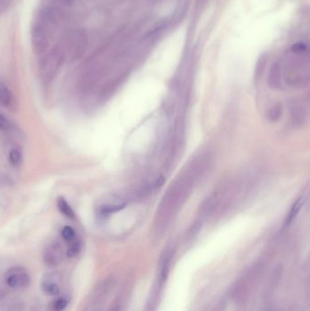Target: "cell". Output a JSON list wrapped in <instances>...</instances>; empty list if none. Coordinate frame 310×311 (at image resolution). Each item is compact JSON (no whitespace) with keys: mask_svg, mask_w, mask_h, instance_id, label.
<instances>
[{"mask_svg":"<svg viewBox=\"0 0 310 311\" xmlns=\"http://www.w3.org/2000/svg\"><path fill=\"white\" fill-rule=\"evenodd\" d=\"M171 260H172V252L170 250H166L161 259L160 271H159V276H158L157 283V285L159 286V288L161 289H163V287L166 284L167 278L169 275Z\"/></svg>","mask_w":310,"mask_h":311,"instance_id":"obj_4","label":"cell"},{"mask_svg":"<svg viewBox=\"0 0 310 311\" xmlns=\"http://www.w3.org/2000/svg\"><path fill=\"white\" fill-rule=\"evenodd\" d=\"M41 290L49 297H56L60 294L61 289L59 284L52 279L46 278L41 282Z\"/></svg>","mask_w":310,"mask_h":311,"instance_id":"obj_5","label":"cell"},{"mask_svg":"<svg viewBox=\"0 0 310 311\" xmlns=\"http://www.w3.org/2000/svg\"><path fill=\"white\" fill-rule=\"evenodd\" d=\"M57 206H58V210L61 211L62 214H64L70 219H75L74 211L72 210L68 202L66 201L64 197H60L57 198Z\"/></svg>","mask_w":310,"mask_h":311,"instance_id":"obj_9","label":"cell"},{"mask_svg":"<svg viewBox=\"0 0 310 311\" xmlns=\"http://www.w3.org/2000/svg\"><path fill=\"white\" fill-rule=\"evenodd\" d=\"M161 288H159V286L157 285L154 288L152 292L149 296L148 302L146 304L144 311H157V306H158V299L160 296V291Z\"/></svg>","mask_w":310,"mask_h":311,"instance_id":"obj_6","label":"cell"},{"mask_svg":"<svg viewBox=\"0 0 310 311\" xmlns=\"http://www.w3.org/2000/svg\"><path fill=\"white\" fill-rule=\"evenodd\" d=\"M227 305H228V299L226 297H224L219 299V302L216 304V306L212 308L211 311H226Z\"/></svg>","mask_w":310,"mask_h":311,"instance_id":"obj_13","label":"cell"},{"mask_svg":"<svg viewBox=\"0 0 310 311\" xmlns=\"http://www.w3.org/2000/svg\"><path fill=\"white\" fill-rule=\"evenodd\" d=\"M280 115H281V107L280 106H275L271 109L269 111V119L270 120H277L280 119Z\"/></svg>","mask_w":310,"mask_h":311,"instance_id":"obj_15","label":"cell"},{"mask_svg":"<svg viewBox=\"0 0 310 311\" xmlns=\"http://www.w3.org/2000/svg\"><path fill=\"white\" fill-rule=\"evenodd\" d=\"M6 283L11 289H24L30 285L31 279L26 272L18 270L7 277Z\"/></svg>","mask_w":310,"mask_h":311,"instance_id":"obj_2","label":"cell"},{"mask_svg":"<svg viewBox=\"0 0 310 311\" xmlns=\"http://www.w3.org/2000/svg\"><path fill=\"white\" fill-rule=\"evenodd\" d=\"M306 200V197H299L297 201L295 202V204L293 205L292 209H291L290 212L288 213L287 219H286V222H285V225H286V226L290 225V224L292 223L293 221H294V219L297 218V214L299 213V211L301 210L302 206H304V204H305Z\"/></svg>","mask_w":310,"mask_h":311,"instance_id":"obj_7","label":"cell"},{"mask_svg":"<svg viewBox=\"0 0 310 311\" xmlns=\"http://www.w3.org/2000/svg\"><path fill=\"white\" fill-rule=\"evenodd\" d=\"M12 101V94L7 85L0 81V105L9 106Z\"/></svg>","mask_w":310,"mask_h":311,"instance_id":"obj_8","label":"cell"},{"mask_svg":"<svg viewBox=\"0 0 310 311\" xmlns=\"http://www.w3.org/2000/svg\"><path fill=\"white\" fill-rule=\"evenodd\" d=\"M9 128H10V124H9V120L5 116L0 114V130L8 131Z\"/></svg>","mask_w":310,"mask_h":311,"instance_id":"obj_16","label":"cell"},{"mask_svg":"<svg viewBox=\"0 0 310 311\" xmlns=\"http://www.w3.org/2000/svg\"><path fill=\"white\" fill-rule=\"evenodd\" d=\"M64 259V252L61 246L52 244L47 248L44 252V262L48 266L55 267L61 263Z\"/></svg>","mask_w":310,"mask_h":311,"instance_id":"obj_3","label":"cell"},{"mask_svg":"<svg viewBox=\"0 0 310 311\" xmlns=\"http://www.w3.org/2000/svg\"><path fill=\"white\" fill-rule=\"evenodd\" d=\"M67 305H68V300L66 298H58L54 304V309H55V311L65 310L67 307Z\"/></svg>","mask_w":310,"mask_h":311,"instance_id":"obj_14","label":"cell"},{"mask_svg":"<svg viewBox=\"0 0 310 311\" xmlns=\"http://www.w3.org/2000/svg\"><path fill=\"white\" fill-rule=\"evenodd\" d=\"M62 237L64 238V240L70 242V243L71 241L74 240L76 238V232L74 229L70 226L64 227V228L62 229Z\"/></svg>","mask_w":310,"mask_h":311,"instance_id":"obj_12","label":"cell"},{"mask_svg":"<svg viewBox=\"0 0 310 311\" xmlns=\"http://www.w3.org/2000/svg\"><path fill=\"white\" fill-rule=\"evenodd\" d=\"M80 250H81L80 242L77 239H74V240L70 242V247H68L67 251H66V256L68 258H75L79 254Z\"/></svg>","mask_w":310,"mask_h":311,"instance_id":"obj_10","label":"cell"},{"mask_svg":"<svg viewBox=\"0 0 310 311\" xmlns=\"http://www.w3.org/2000/svg\"><path fill=\"white\" fill-rule=\"evenodd\" d=\"M9 158L11 165H13L15 167L18 166L21 162V153L18 149H11L9 152Z\"/></svg>","mask_w":310,"mask_h":311,"instance_id":"obj_11","label":"cell"},{"mask_svg":"<svg viewBox=\"0 0 310 311\" xmlns=\"http://www.w3.org/2000/svg\"><path fill=\"white\" fill-rule=\"evenodd\" d=\"M258 268H259L258 267H253L251 270L247 272L244 276L236 282L232 291V298L235 299L236 302L243 301L245 298L249 296L251 289L255 285V282L257 281V278L259 273Z\"/></svg>","mask_w":310,"mask_h":311,"instance_id":"obj_1","label":"cell"}]
</instances>
